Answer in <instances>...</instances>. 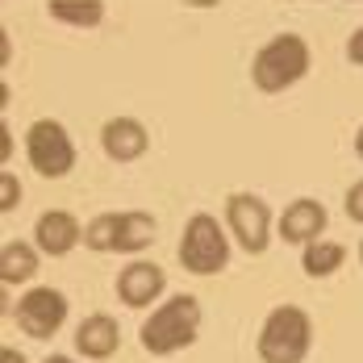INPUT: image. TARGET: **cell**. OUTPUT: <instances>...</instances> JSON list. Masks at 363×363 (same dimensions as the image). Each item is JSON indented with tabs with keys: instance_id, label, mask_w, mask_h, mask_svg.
Returning <instances> with one entry per match:
<instances>
[{
	"instance_id": "1",
	"label": "cell",
	"mask_w": 363,
	"mask_h": 363,
	"mask_svg": "<svg viewBox=\"0 0 363 363\" xmlns=\"http://www.w3.org/2000/svg\"><path fill=\"white\" fill-rule=\"evenodd\" d=\"M196 334H201V301L188 292H176L150 309V318L138 330V342H143L146 355L163 359V355H176L184 347H192Z\"/></svg>"
},
{
	"instance_id": "2",
	"label": "cell",
	"mask_w": 363,
	"mask_h": 363,
	"mask_svg": "<svg viewBox=\"0 0 363 363\" xmlns=\"http://www.w3.org/2000/svg\"><path fill=\"white\" fill-rule=\"evenodd\" d=\"M313 67V55H309V42L301 34H276L272 42H263L251 59V79L259 92L276 96V92H289L292 84H301Z\"/></svg>"
},
{
	"instance_id": "3",
	"label": "cell",
	"mask_w": 363,
	"mask_h": 363,
	"mask_svg": "<svg viewBox=\"0 0 363 363\" xmlns=\"http://www.w3.org/2000/svg\"><path fill=\"white\" fill-rule=\"evenodd\" d=\"M259 359L263 363H305L313 351V318L301 305H276L259 326Z\"/></svg>"
},
{
	"instance_id": "4",
	"label": "cell",
	"mask_w": 363,
	"mask_h": 363,
	"mask_svg": "<svg viewBox=\"0 0 363 363\" xmlns=\"http://www.w3.org/2000/svg\"><path fill=\"white\" fill-rule=\"evenodd\" d=\"M180 263L192 276H218L230 263V234L213 213H192L180 238Z\"/></svg>"
},
{
	"instance_id": "5",
	"label": "cell",
	"mask_w": 363,
	"mask_h": 363,
	"mask_svg": "<svg viewBox=\"0 0 363 363\" xmlns=\"http://www.w3.org/2000/svg\"><path fill=\"white\" fill-rule=\"evenodd\" d=\"M26 155H30V167L42 180H63V176H72V167H75V143L67 134V125L55 121V117H38L30 125Z\"/></svg>"
},
{
	"instance_id": "6",
	"label": "cell",
	"mask_w": 363,
	"mask_h": 363,
	"mask_svg": "<svg viewBox=\"0 0 363 363\" xmlns=\"http://www.w3.org/2000/svg\"><path fill=\"white\" fill-rule=\"evenodd\" d=\"M225 230L247 255H263L272 247V209L255 192H234L225 196Z\"/></svg>"
},
{
	"instance_id": "7",
	"label": "cell",
	"mask_w": 363,
	"mask_h": 363,
	"mask_svg": "<svg viewBox=\"0 0 363 363\" xmlns=\"http://www.w3.org/2000/svg\"><path fill=\"white\" fill-rule=\"evenodd\" d=\"M13 318H17V330L30 334V338H55L63 330V322H67V296L59 289L38 284L26 296H17Z\"/></svg>"
},
{
	"instance_id": "8",
	"label": "cell",
	"mask_w": 363,
	"mask_h": 363,
	"mask_svg": "<svg viewBox=\"0 0 363 363\" xmlns=\"http://www.w3.org/2000/svg\"><path fill=\"white\" fill-rule=\"evenodd\" d=\"M163 289H167L163 267H159V263H146V259L125 263L121 276H117V296H121V305H130V309H150V305L163 296Z\"/></svg>"
},
{
	"instance_id": "9",
	"label": "cell",
	"mask_w": 363,
	"mask_h": 363,
	"mask_svg": "<svg viewBox=\"0 0 363 363\" xmlns=\"http://www.w3.org/2000/svg\"><path fill=\"white\" fill-rule=\"evenodd\" d=\"M79 242H84V225H79L75 213H67V209H46V213L34 221V247L42 255H50V259L72 255Z\"/></svg>"
},
{
	"instance_id": "10",
	"label": "cell",
	"mask_w": 363,
	"mask_h": 363,
	"mask_svg": "<svg viewBox=\"0 0 363 363\" xmlns=\"http://www.w3.org/2000/svg\"><path fill=\"white\" fill-rule=\"evenodd\" d=\"M101 146L113 163H138L150 146V134L138 117H109L101 125Z\"/></svg>"
},
{
	"instance_id": "11",
	"label": "cell",
	"mask_w": 363,
	"mask_h": 363,
	"mask_svg": "<svg viewBox=\"0 0 363 363\" xmlns=\"http://www.w3.org/2000/svg\"><path fill=\"white\" fill-rule=\"evenodd\" d=\"M326 234V205L313 201V196H301L292 201L289 209L280 213V238L292 247H309L313 238Z\"/></svg>"
},
{
	"instance_id": "12",
	"label": "cell",
	"mask_w": 363,
	"mask_h": 363,
	"mask_svg": "<svg viewBox=\"0 0 363 363\" xmlns=\"http://www.w3.org/2000/svg\"><path fill=\"white\" fill-rule=\"evenodd\" d=\"M121 347V326L113 322L109 313H88L75 326V351L84 359H113Z\"/></svg>"
},
{
	"instance_id": "13",
	"label": "cell",
	"mask_w": 363,
	"mask_h": 363,
	"mask_svg": "<svg viewBox=\"0 0 363 363\" xmlns=\"http://www.w3.org/2000/svg\"><path fill=\"white\" fill-rule=\"evenodd\" d=\"M155 238H159V225H155L150 213H143V209H125V213H117V251L121 255L146 251Z\"/></svg>"
},
{
	"instance_id": "14",
	"label": "cell",
	"mask_w": 363,
	"mask_h": 363,
	"mask_svg": "<svg viewBox=\"0 0 363 363\" xmlns=\"http://www.w3.org/2000/svg\"><path fill=\"white\" fill-rule=\"evenodd\" d=\"M38 255L42 251H38L34 242H4V247H0V280H4V289L34 280L38 276Z\"/></svg>"
},
{
	"instance_id": "15",
	"label": "cell",
	"mask_w": 363,
	"mask_h": 363,
	"mask_svg": "<svg viewBox=\"0 0 363 363\" xmlns=\"http://www.w3.org/2000/svg\"><path fill=\"white\" fill-rule=\"evenodd\" d=\"M50 21L72 30H96L105 21V0H46Z\"/></svg>"
},
{
	"instance_id": "16",
	"label": "cell",
	"mask_w": 363,
	"mask_h": 363,
	"mask_svg": "<svg viewBox=\"0 0 363 363\" xmlns=\"http://www.w3.org/2000/svg\"><path fill=\"white\" fill-rule=\"evenodd\" d=\"M342 263H347V247L342 242H330V238H313L305 247V255H301V267H305L309 280H326Z\"/></svg>"
},
{
	"instance_id": "17",
	"label": "cell",
	"mask_w": 363,
	"mask_h": 363,
	"mask_svg": "<svg viewBox=\"0 0 363 363\" xmlns=\"http://www.w3.org/2000/svg\"><path fill=\"white\" fill-rule=\"evenodd\" d=\"M84 247L88 251H117V213H96L84 225Z\"/></svg>"
},
{
	"instance_id": "18",
	"label": "cell",
	"mask_w": 363,
	"mask_h": 363,
	"mask_svg": "<svg viewBox=\"0 0 363 363\" xmlns=\"http://www.w3.org/2000/svg\"><path fill=\"white\" fill-rule=\"evenodd\" d=\"M21 205V184L13 180V172H0V213H13Z\"/></svg>"
},
{
	"instance_id": "19",
	"label": "cell",
	"mask_w": 363,
	"mask_h": 363,
	"mask_svg": "<svg viewBox=\"0 0 363 363\" xmlns=\"http://www.w3.org/2000/svg\"><path fill=\"white\" fill-rule=\"evenodd\" d=\"M347 218L363 225V180H355L347 188Z\"/></svg>"
},
{
	"instance_id": "20",
	"label": "cell",
	"mask_w": 363,
	"mask_h": 363,
	"mask_svg": "<svg viewBox=\"0 0 363 363\" xmlns=\"http://www.w3.org/2000/svg\"><path fill=\"white\" fill-rule=\"evenodd\" d=\"M347 59H351L355 67H363V26H359L351 38H347Z\"/></svg>"
},
{
	"instance_id": "21",
	"label": "cell",
	"mask_w": 363,
	"mask_h": 363,
	"mask_svg": "<svg viewBox=\"0 0 363 363\" xmlns=\"http://www.w3.org/2000/svg\"><path fill=\"white\" fill-rule=\"evenodd\" d=\"M0 363H26V355L13 351V347H4V351H0Z\"/></svg>"
},
{
	"instance_id": "22",
	"label": "cell",
	"mask_w": 363,
	"mask_h": 363,
	"mask_svg": "<svg viewBox=\"0 0 363 363\" xmlns=\"http://www.w3.org/2000/svg\"><path fill=\"white\" fill-rule=\"evenodd\" d=\"M355 155L363 159V125H359V134H355Z\"/></svg>"
},
{
	"instance_id": "23",
	"label": "cell",
	"mask_w": 363,
	"mask_h": 363,
	"mask_svg": "<svg viewBox=\"0 0 363 363\" xmlns=\"http://www.w3.org/2000/svg\"><path fill=\"white\" fill-rule=\"evenodd\" d=\"M42 363H75V359H67V355H50V359H42Z\"/></svg>"
},
{
	"instance_id": "24",
	"label": "cell",
	"mask_w": 363,
	"mask_h": 363,
	"mask_svg": "<svg viewBox=\"0 0 363 363\" xmlns=\"http://www.w3.org/2000/svg\"><path fill=\"white\" fill-rule=\"evenodd\" d=\"M359 259H363V242H359Z\"/></svg>"
}]
</instances>
